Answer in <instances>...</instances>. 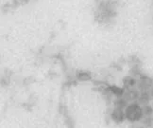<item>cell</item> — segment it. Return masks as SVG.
Here are the masks:
<instances>
[{
  "label": "cell",
  "instance_id": "cell-10",
  "mask_svg": "<svg viewBox=\"0 0 153 128\" xmlns=\"http://www.w3.org/2000/svg\"><path fill=\"white\" fill-rule=\"evenodd\" d=\"M150 95H151V98H153V86H151V90H150Z\"/></svg>",
  "mask_w": 153,
  "mask_h": 128
},
{
  "label": "cell",
  "instance_id": "cell-9",
  "mask_svg": "<svg viewBox=\"0 0 153 128\" xmlns=\"http://www.w3.org/2000/svg\"><path fill=\"white\" fill-rule=\"evenodd\" d=\"M76 77L79 81H88L91 79V74L87 71H79L76 75Z\"/></svg>",
  "mask_w": 153,
  "mask_h": 128
},
{
  "label": "cell",
  "instance_id": "cell-7",
  "mask_svg": "<svg viewBox=\"0 0 153 128\" xmlns=\"http://www.w3.org/2000/svg\"><path fill=\"white\" fill-rule=\"evenodd\" d=\"M123 85L125 89H131L133 86L137 85V79L133 76H127L123 80Z\"/></svg>",
  "mask_w": 153,
  "mask_h": 128
},
{
  "label": "cell",
  "instance_id": "cell-5",
  "mask_svg": "<svg viewBox=\"0 0 153 128\" xmlns=\"http://www.w3.org/2000/svg\"><path fill=\"white\" fill-rule=\"evenodd\" d=\"M139 94H140L139 91L133 90L131 88V89H127V91L124 92V95H123V97L126 99L127 102H132V101H137L138 100Z\"/></svg>",
  "mask_w": 153,
  "mask_h": 128
},
{
  "label": "cell",
  "instance_id": "cell-6",
  "mask_svg": "<svg viewBox=\"0 0 153 128\" xmlns=\"http://www.w3.org/2000/svg\"><path fill=\"white\" fill-rule=\"evenodd\" d=\"M107 90L116 97H123L125 92V88L124 87H120L118 85H109L107 86Z\"/></svg>",
  "mask_w": 153,
  "mask_h": 128
},
{
  "label": "cell",
  "instance_id": "cell-4",
  "mask_svg": "<svg viewBox=\"0 0 153 128\" xmlns=\"http://www.w3.org/2000/svg\"><path fill=\"white\" fill-rule=\"evenodd\" d=\"M138 84V87L141 91H146L149 88H151L153 81L149 78V77H140L139 82H137Z\"/></svg>",
  "mask_w": 153,
  "mask_h": 128
},
{
  "label": "cell",
  "instance_id": "cell-3",
  "mask_svg": "<svg viewBox=\"0 0 153 128\" xmlns=\"http://www.w3.org/2000/svg\"><path fill=\"white\" fill-rule=\"evenodd\" d=\"M111 120H113V121H114L115 124L123 123V121L126 120L124 108L114 106V108L113 109V111H111Z\"/></svg>",
  "mask_w": 153,
  "mask_h": 128
},
{
  "label": "cell",
  "instance_id": "cell-1",
  "mask_svg": "<svg viewBox=\"0 0 153 128\" xmlns=\"http://www.w3.org/2000/svg\"><path fill=\"white\" fill-rule=\"evenodd\" d=\"M117 14V5L114 0H99L97 2L95 17L98 24L108 26L113 24Z\"/></svg>",
  "mask_w": 153,
  "mask_h": 128
},
{
  "label": "cell",
  "instance_id": "cell-8",
  "mask_svg": "<svg viewBox=\"0 0 153 128\" xmlns=\"http://www.w3.org/2000/svg\"><path fill=\"white\" fill-rule=\"evenodd\" d=\"M150 100H151V95H150V93L148 92V90L140 92L139 97H138V101L141 103H143L145 106V104H148Z\"/></svg>",
  "mask_w": 153,
  "mask_h": 128
},
{
  "label": "cell",
  "instance_id": "cell-2",
  "mask_svg": "<svg viewBox=\"0 0 153 128\" xmlns=\"http://www.w3.org/2000/svg\"><path fill=\"white\" fill-rule=\"evenodd\" d=\"M126 120L129 123H138L144 118L143 107L138 103H129L124 108Z\"/></svg>",
  "mask_w": 153,
  "mask_h": 128
}]
</instances>
